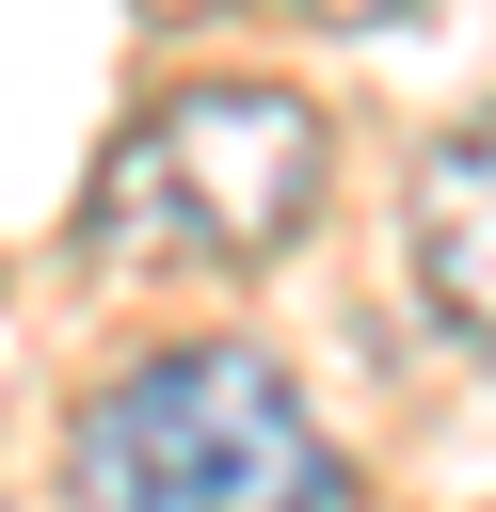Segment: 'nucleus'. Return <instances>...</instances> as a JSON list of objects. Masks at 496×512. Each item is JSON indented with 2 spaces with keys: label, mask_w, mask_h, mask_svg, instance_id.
<instances>
[{
  "label": "nucleus",
  "mask_w": 496,
  "mask_h": 512,
  "mask_svg": "<svg viewBox=\"0 0 496 512\" xmlns=\"http://www.w3.org/2000/svg\"><path fill=\"white\" fill-rule=\"evenodd\" d=\"M416 288L464 352H496V112L416 160Z\"/></svg>",
  "instance_id": "3"
},
{
  "label": "nucleus",
  "mask_w": 496,
  "mask_h": 512,
  "mask_svg": "<svg viewBox=\"0 0 496 512\" xmlns=\"http://www.w3.org/2000/svg\"><path fill=\"white\" fill-rule=\"evenodd\" d=\"M144 16H256V0H144Z\"/></svg>",
  "instance_id": "5"
},
{
  "label": "nucleus",
  "mask_w": 496,
  "mask_h": 512,
  "mask_svg": "<svg viewBox=\"0 0 496 512\" xmlns=\"http://www.w3.org/2000/svg\"><path fill=\"white\" fill-rule=\"evenodd\" d=\"M320 176H336V128L288 80H176L96 144L80 240L112 272H256L304 240Z\"/></svg>",
  "instance_id": "1"
},
{
  "label": "nucleus",
  "mask_w": 496,
  "mask_h": 512,
  "mask_svg": "<svg viewBox=\"0 0 496 512\" xmlns=\"http://www.w3.org/2000/svg\"><path fill=\"white\" fill-rule=\"evenodd\" d=\"M320 32H384V16H432V0H304Z\"/></svg>",
  "instance_id": "4"
},
{
  "label": "nucleus",
  "mask_w": 496,
  "mask_h": 512,
  "mask_svg": "<svg viewBox=\"0 0 496 512\" xmlns=\"http://www.w3.org/2000/svg\"><path fill=\"white\" fill-rule=\"evenodd\" d=\"M80 512H352V464L256 352H144L80 400Z\"/></svg>",
  "instance_id": "2"
}]
</instances>
